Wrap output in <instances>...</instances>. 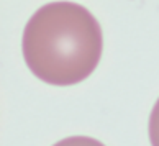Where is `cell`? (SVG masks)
Returning <instances> with one entry per match:
<instances>
[{"label":"cell","mask_w":159,"mask_h":146,"mask_svg":"<svg viewBox=\"0 0 159 146\" xmlns=\"http://www.w3.org/2000/svg\"><path fill=\"white\" fill-rule=\"evenodd\" d=\"M21 51L30 71L46 84L67 87L95 71L103 51L97 18L75 2H51L31 15Z\"/></svg>","instance_id":"cell-1"},{"label":"cell","mask_w":159,"mask_h":146,"mask_svg":"<svg viewBox=\"0 0 159 146\" xmlns=\"http://www.w3.org/2000/svg\"><path fill=\"white\" fill-rule=\"evenodd\" d=\"M148 133H149L151 146H159V98L156 100L154 107H152V110H151Z\"/></svg>","instance_id":"cell-2"},{"label":"cell","mask_w":159,"mask_h":146,"mask_svg":"<svg viewBox=\"0 0 159 146\" xmlns=\"http://www.w3.org/2000/svg\"><path fill=\"white\" fill-rule=\"evenodd\" d=\"M52 146H105V144L90 136H69L57 141Z\"/></svg>","instance_id":"cell-3"}]
</instances>
